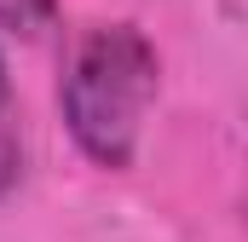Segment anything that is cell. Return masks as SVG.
<instances>
[{"label":"cell","mask_w":248,"mask_h":242,"mask_svg":"<svg viewBox=\"0 0 248 242\" xmlns=\"http://www.w3.org/2000/svg\"><path fill=\"white\" fill-rule=\"evenodd\" d=\"M156 46L133 23H98L75 41L69 69H63L58 104L69 121V138L98 162V167H133L144 110L156 98Z\"/></svg>","instance_id":"obj_1"},{"label":"cell","mask_w":248,"mask_h":242,"mask_svg":"<svg viewBox=\"0 0 248 242\" xmlns=\"http://www.w3.org/2000/svg\"><path fill=\"white\" fill-rule=\"evenodd\" d=\"M23 150H17V127H12V81H6V58H0V196L17 184Z\"/></svg>","instance_id":"obj_2"},{"label":"cell","mask_w":248,"mask_h":242,"mask_svg":"<svg viewBox=\"0 0 248 242\" xmlns=\"http://www.w3.org/2000/svg\"><path fill=\"white\" fill-rule=\"evenodd\" d=\"M52 17H58V0H0V29L12 35H41L52 29Z\"/></svg>","instance_id":"obj_3"}]
</instances>
